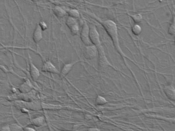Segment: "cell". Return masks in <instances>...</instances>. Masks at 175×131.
I'll list each match as a JSON object with an SVG mask.
<instances>
[{"instance_id": "1", "label": "cell", "mask_w": 175, "mask_h": 131, "mask_svg": "<svg viewBox=\"0 0 175 131\" xmlns=\"http://www.w3.org/2000/svg\"><path fill=\"white\" fill-rule=\"evenodd\" d=\"M101 23L112 39L115 48L120 54L126 57V55L124 54L120 45L118 31L116 24L111 20L104 21L102 22Z\"/></svg>"}, {"instance_id": "17", "label": "cell", "mask_w": 175, "mask_h": 131, "mask_svg": "<svg viewBox=\"0 0 175 131\" xmlns=\"http://www.w3.org/2000/svg\"><path fill=\"white\" fill-rule=\"evenodd\" d=\"M132 32L134 35L138 36L142 32V29L139 25L135 24L132 27Z\"/></svg>"}, {"instance_id": "2", "label": "cell", "mask_w": 175, "mask_h": 131, "mask_svg": "<svg viewBox=\"0 0 175 131\" xmlns=\"http://www.w3.org/2000/svg\"><path fill=\"white\" fill-rule=\"evenodd\" d=\"M89 38L92 44L97 48L102 46L100 35L95 25H91L89 27Z\"/></svg>"}, {"instance_id": "12", "label": "cell", "mask_w": 175, "mask_h": 131, "mask_svg": "<svg viewBox=\"0 0 175 131\" xmlns=\"http://www.w3.org/2000/svg\"><path fill=\"white\" fill-rule=\"evenodd\" d=\"M53 11L55 15L59 18L64 17L67 14L66 11L64 9L59 6H55L53 8Z\"/></svg>"}, {"instance_id": "9", "label": "cell", "mask_w": 175, "mask_h": 131, "mask_svg": "<svg viewBox=\"0 0 175 131\" xmlns=\"http://www.w3.org/2000/svg\"><path fill=\"white\" fill-rule=\"evenodd\" d=\"M33 89V86L29 79L26 80L20 85L18 90L22 93H26L31 92Z\"/></svg>"}, {"instance_id": "11", "label": "cell", "mask_w": 175, "mask_h": 131, "mask_svg": "<svg viewBox=\"0 0 175 131\" xmlns=\"http://www.w3.org/2000/svg\"><path fill=\"white\" fill-rule=\"evenodd\" d=\"M165 93L167 98L170 100L174 101L175 100V90L174 87L172 85H168L165 86L164 87Z\"/></svg>"}, {"instance_id": "24", "label": "cell", "mask_w": 175, "mask_h": 131, "mask_svg": "<svg viewBox=\"0 0 175 131\" xmlns=\"http://www.w3.org/2000/svg\"><path fill=\"white\" fill-rule=\"evenodd\" d=\"M86 131H101V130L100 129L97 128L92 127L88 129Z\"/></svg>"}, {"instance_id": "4", "label": "cell", "mask_w": 175, "mask_h": 131, "mask_svg": "<svg viewBox=\"0 0 175 131\" xmlns=\"http://www.w3.org/2000/svg\"><path fill=\"white\" fill-rule=\"evenodd\" d=\"M99 55V64L102 68L108 66H112L106 57L104 48L102 46L97 48Z\"/></svg>"}, {"instance_id": "5", "label": "cell", "mask_w": 175, "mask_h": 131, "mask_svg": "<svg viewBox=\"0 0 175 131\" xmlns=\"http://www.w3.org/2000/svg\"><path fill=\"white\" fill-rule=\"evenodd\" d=\"M97 53V49L93 45L85 46L83 51L84 57L87 60L93 59L96 56Z\"/></svg>"}, {"instance_id": "23", "label": "cell", "mask_w": 175, "mask_h": 131, "mask_svg": "<svg viewBox=\"0 0 175 131\" xmlns=\"http://www.w3.org/2000/svg\"><path fill=\"white\" fill-rule=\"evenodd\" d=\"M23 130L24 131H36L35 129L29 126L26 127L23 129Z\"/></svg>"}, {"instance_id": "6", "label": "cell", "mask_w": 175, "mask_h": 131, "mask_svg": "<svg viewBox=\"0 0 175 131\" xmlns=\"http://www.w3.org/2000/svg\"><path fill=\"white\" fill-rule=\"evenodd\" d=\"M41 70L43 72L56 74H60V71L58 70L57 67L50 60H47L44 63Z\"/></svg>"}, {"instance_id": "19", "label": "cell", "mask_w": 175, "mask_h": 131, "mask_svg": "<svg viewBox=\"0 0 175 131\" xmlns=\"http://www.w3.org/2000/svg\"><path fill=\"white\" fill-rule=\"evenodd\" d=\"M11 131H22L23 130L21 127L16 123H12L9 125Z\"/></svg>"}, {"instance_id": "15", "label": "cell", "mask_w": 175, "mask_h": 131, "mask_svg": "<svg viewBox=\"0 0 175 131\" xmlns=\"http://www.w3.org/2000/svg\"><path fill=\"white\" fill-rule=\"evenodd\" d=\"M95 102L97 105L101 106L106 105L108 103V101L104 97L98 95L96 97Z\"/></svg>"}, {"instance_id": "22", "label": "cell", "mask_w": 175, "mask_h": 131, "mask_svg": "<svg viewBox=\"0 0 175 131\" xmlns=\"http://www.w3.org/2000/svg\"><path fill=\"white\" fill-rule=\"evenodd\" d=\"M0 131H10V128H9V125L3 126L0 129Z\"/></svg>"}, {"instance_id": "8", "label": "cell", "mask_w": 175, "mask_h": 131, "mask_svg": "<svg viewBox=\"0 0 175 131\" xmlns=\"http://www.w3.org/2000/svg\"><path fill=\"white\" fill-rule=\"evenodd\" d=\"M79 62V60H77V61H75L74 62H71V63L64 64V65L63 66V67H62V69H61V71H60V77L62 78L65 77L71 71L74 66Z\"/></svg>"}, {"instance_id": "16", "label": "cell", "mask_w": 175, "mask_h": 131, "mask_svg": "<svg viewBox=\"0 0 175 131\" xmlns=\"http://www.w3.org/2000/svg\"><path fill=\"white\" fill-rule=\"evenodd\" d=\"M78 24V22H77V19L69 16L67 18L66 24L69 29L75 26V25Z\"/></svg>"}, {"instance_id": "20", "label": "cell", "mask_w": 175, "mask_h": 131, "mask_svg": "<svg viewBox=\"0 0 175 131\" xmlns=\"http://www.w3.org/2000/svg\"><path fill=\"white\" fill-rule=\"evenodd\" d=\"M70 30L71 33V35L72 36H76L78 35L79 31V24L75 25L72 27L71 28Z\"/></svg>"}, {"instance_id": "3", "label": "cell", "mask_w": 175, "mask_h": 131, "mask_svg": "<svg viewBox=\"0 0 175 131\" xmlns=\"http://www.w3.org/2000/svg\"><path fill=\"white\" fill-rule=\"evenodd\" d=\"M80 38L85 46L92 45L89 38V26L86 22H84L82 26L80 33Z\"/></svg>"}, {"instance_id": "7", "label": "cell", "mask_w": 175, "mask_h": 131, "mask_svg": "<svg viewBox=\"0 0 175 131\" xmlns=\"http://www.w3.org/2000/svg\"><path fill=\"white\" fill-rule=\"evenodd\" d=\"M29 62H30V73L31 78L33 81H36L38 79L40 76V72L38 68L34 65V63L32 62L29 54Z\"/></svg>"}, {"instance_id": "18", "label": "cell", "mask_w": 175, "mask_h": 131, "mask_svg": "<svg viewBox=\"0 0 175 131\" xmlns=\"http://www.w3.org/2000/svg\"><path fill=\"white\" fill-rule=\"evenodd\" d=\"M130 15L132 18L134 22L136 23L140 22L142 20L143 18L142 15L141 14H139V13L133 14H130Z\"/></svg>"}, {"instance_id": "25", "label": "cell", "mask_w": 175, "mask_h": 131, "mask_svg": "<svg viewBox=\"0 0 175 131\" xmlns=\"http://www.w3.org/2000/svg\"><path fill=\"white\" fill-rule=\"evenodd\" d=\"M22 131H24L23 129L22 130Z\"/></svg>"}, {"instance_id": "13", "label": "cell", "mask_w": 175, "mask_h": 131, "mask_svg": "<svg viewBox=\"0 0 175 131\" xmlns=\"http://www.w3.org/2000/svg\"><path fill=\"white\" fill-rule=\"evenodd\" d=\"M45 121V118L43 116H39L33 118L31 121V123L35 126L39 127L43 125Z\"/></svg>"}, {"instance_id": "26", "label": "cell", "mask_w": 175, "mask_h": 131, "mask_svg": "<svg viewBox=\"0 0 175 131\" xmlns=\"http://www.w3.org/2000/svg\"></svg>"}, {"instance_id": "10", "label": "cell", "mask_w": 175, "mask_h": 131, "mask_svg": "<svg viewBox=\"0 0 175 131\" xmlns=\"http://www.w3.org/2000/svg\"><path fill=\"white\" fill-rule=\"evenodd\" d=\"M42 31L40 25H37L33 33V40L35 43H38L41 41L43 38Z\"/></svg>"}, {"instance_id": "21", "label": "cell", "mask_w": 175, "mask_h": 131, "mask_svg": "<svg viewBox=\"0 0 175 131\" xmlns=\"http://www.w3.org/2000/svg\"><path fill=\"white\" fill-rule=\"evenodd\" d=\"M168 33L170 35L172 36H174L175 33V20H173V22L170 26L169 29L168 30Z\"/></svg>"}, {"instance_id": "14", "label": "cell", "mask_w": 175, "mask_h": 131, "mask_svg": "<svg viewBox=\"0 0 175 131\" xmlns=\"http://www.w3.org/2000/svg\"><path fill=\"white\" fill-rule=\"evenodd\" d=\"M67 13L68 14L69 17L75 19H77L79 18L80 14L79 11L75 9H70L69 11L67 12Z\"/></svg>"}]
</instances>
